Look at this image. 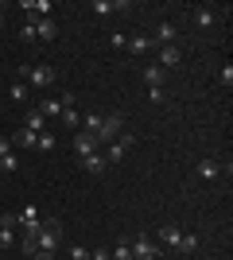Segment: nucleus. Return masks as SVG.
<instances>
[{
	"mask_svg": "<svg viewBox=\"0 0 233 260\" xmlns=\"http://www.w3.org/2000/svg\"><path fill=\"white\" fill-rule=\"evenodd\" d=\"M8 152H16V148H12V136H0V159H4Z\"/></svg>",
	"mask_w": 233,
	"mask_h": 260,
	"instance_id": "nucleus-32",
	"label": "nucleus"
},
{
	"mask_svg": "<svg viewBox=\"0 0 233 260\" xmlns=\"http://www.w3.org/2000/svg\"><path fill=\"white\" fill-rule=\"evenodd\" d=\"M175 39H179V27H175L171 20H159V23H155V31H152V43H159V47H171Z\"/></svg>",
	"mask_w": 233,
	"mask_h": 260,
	"instance_id": "nucleus-6",
	"label": "nucleus"
},
{
	"mask_svg": "<svg viewBox=\"0 0 233 260\" xmlns=\"http://www.w3.org/2000/svg\"><path fill=\"white\" fill-rule=\"evenodd\" d=\"M179 62H183V51H179V43L159 47V54H155V66H163V70H175Z\"/></svg>",
	"mask_w": 233,
	"mask_h": 260,
	"instance_id": "nucleus-7",
	"label": "nucleus"
},
{
	"mask_svg": "<svg viewBox=\"0 0 233 260\" xmlns=\"http://www.w3.org/2000/svg\"><path fill=\"white\" fill-rule=\"evenodd\" d=\"M179 237H183V229H179V225H163V229H159V241L171 245V249H179Z\"/></svg>",
	"mask_w": 233,
	"mask_h": 260,
	"instance_id": "nucleus-19",
	"label": "nucleus"
},
{
	"mask_svg": "<svg viewBox=\"0 0 233 260\" xmlns=\"http://www.w3.org/2000/svg\"><path fill=\"white\" fill-rule=\"evenodd\" d=\"M132 144H136V136L121 132V136H117V140L109 144V152H101V155H105V163H121L124 155H128V148H132Z\"/></svg>",
	"mask_w": 233,
	"mask_h": 260,
	"instance_id": "nucleus-4",
	"label": "nucleus"
},
{
	"mask_svg": "<svg viewBox=\"0 0 233 260\" xmlns=\"http://www.w3.org/2000/svg\"><path fill=\"white\" fill-rule=\"evenodd\" d=\"M97 128H101V113H86V120H82V132H86V136H97Z\"/></svg>",
	"mask_w": 233,
	"mask_h": 260,
	"instance_id": "nucleus-20",
	"label": "nucleus"
},
{
	"mask_svg": "<svg viewBox=\"0 0 233 260\" xmlns=\"http://www.w3.org/2000/svg\"><path fill=\"white\" fill-rule=\"evenodd\" d=\"M0 225H4V229H16V225H20V214H12V210H8V214L0 217Z\"/></svg>",
	"mask_w": 233,
	"mask_h": 260,
	"instance_id": "nucleus-29",
	"label": "nucleus"
},
{
	"mask_svg": "<svg viewBox=\"0 0 233 260\" xmlns=\"http://www.w3.org/2000/svg\"><path fill=\"white\" fill-rule=\"evenodd\" d=\"M16 245V229H4L0 225V249H12Z\"/></svg>",
	"mask_w": 233,
	"mask_h": 260,
	"instance_id": "nucleus-27",
	"label": "nucleus"
},
{
	"mask_svg": "<svg viewBox=\"0 0 233 260\" xmlns=\"http://www.w3.org/2000/svg\"><path fill=\"white\" fill-rule=\"evenodd\" d=\"M35 140H39V136H35L31 128H20V132H12V148H35Z\"/></svg>",
	"mask_w": 233,
	"mask_h": 260,
	"instance_id": "nucleus-15",
	"label": "nucleus"
},
{
	"mask_svg": "<svg viewBox=\"0 0 233 260\" xmlns=\"http://www.w3.org/2000/svg\"><path fill=\"white\" fill-rule=\"evenodd\" d=\"M31 260H55L51 252H31Z\"/></svg>",
	"mask_w": 233,
	"mask_h": 260,
	"instance_id": "nucleus-35",
	"label": "nucleus"
},
{
	"mask_svg": "<svg viewBox=\"0 0 233 260\" xmlns=\"http://www.w3.org/2000/svg\"><path fill=\"white\" fill-rule=\"evenodd\" d=\"M82 167H86L89 175H101L109 163H105V155H101V152H93V155H86V159H82Z\"/></svg>",
	"mask_w": 233,
	"mask_h": 260,
	"instance_id": "nucleus-16",
	"label": "nucleus"
},
{
	"mask_svg": "<svg viewBox=\"0 0 233 260\" xmlns=\"http://www.w3.org/2000/svg\"><path fill=\"white\" fill-rule=\"evenodd\" d=\"M31 27H35V39H43V43H51V39L58 35V23L51 20V16H47V20H35Z\"/></svg>",
	"mask_w": 233,
	"mask_h": 260,
	"instance_id": "nucleus-10",
	"label": "nucleus"
},
{
	"mask_svg": "<svg viewBox=\"0 0 233 260\" xmlns=\"http://www.w3.org/2000/svg\"><path fill=\"white\" fill-rule=\"evenodd\" d=\"M218 82H222V86H225V89H229V86H233V66H229V62H225V66H222V70H218Z\"/></svg>",
	"mask_w": 233,
	"mask_h": 260,
	"instance_id": "nucleus-28",
	"label": "nucleus"
},
{
	"mask_svg": "<svg viewBox=\"0 0 233 260\" xmlns=\"http://www.w3.org/2000/svg\"><path fill=\"white\" fill-rule=\"evenodd\" d=\"M128 249H132V260H159V245L152 237H136L128 241Z\"/></svg>",
	"mask_w": 233,
	"mask_h": 260,
	"instance_id": "nucleus-5",
	"label": "nucleus"
},
{
	"mask_svg": "<svg viewBox=\"0 0 233 260\" xmlns=\"http://www.w3.org/2000/svg\"><path fill=\"white\" fill-rule=\"evenodd\" d=\"M140 78H144V82H148V89H163V66L148 62L144 70H140Z\"/></svg>",
	"mask_w": 233,
	"mask_h": 260,
	"instance_id": "nucleus-11",
	"label": "nucleus"
},
{
	"mask_svg": "<svg viewBox=\"0 0 233 260\" xmlns=\"http://www.w3.org/2000/svg\"><path fill=\"white\" fill-rule=\"evenodd\" d=\"M198 249V237H194V233H183V237H179V252H194Z\"/></svg>",
	"mask_w": 233,
	"mask_h": 260,
	"instance_id": "nucleus-25",
	"label": "nucleus"
},
{
	"mask_svg": "<svg viewBox=\"0 0 233 260\" xmlns=\"http://www.w3.org/2000/svg\"><path fill=\"white\" fill-rule=\"evenodd\" d=\"M23 128H31L35 136H39V132H47V117L39 113V109H27V117H23Z\"/></svg>",
	"mask_w": 233,
	"mask_h": 260,
	"instance_id": "nucleus-13",
	"label": "nucleus"
},
{
	"mask_svg": "<svg viewBox=\"0 0 233 260\" xmlns=\"http://www.w3.org/2000/svg\"><path fill=\"white\" fill-rule=\"evenodd\" d=\"M39 113H43L47 120H51V117H62V98H43V101H39Z\"/></svg>",
	"mask_w": 233,
	"mask_h": 260,
	"instance_id": "nucleus-14",
	"label": "nucleus"
},
{
	"mask_svg": "<svg viewBox=\"0 0 233 260\" xmlns=\"http://www.w3.org/2000/svg\"><path fill=\"white\" fill-rule=\"evenodd\" d=\"M218 175H222L218 159H198V179H218Z\"/></svg>",
	"mask_w": 233,
	"mask_h": 260,
	"instance_id": "nucleus-17",
	"label": "nucleus"
},
{
	"mask_svg": "<svg viewBox=\"0 0 233 260\" xmlns=\"http://www.w3.org/2000/svg\"><path fill=\"white\" fill-rule=\"evenodd\" d=\"M89 260H109V252H105V249H93V252H89Z\"/></svg>",
	"mask_w": 233,
	"mask_h": 260,
	"instance_id": "nucleus-34",
	"label": "nucleus"
},
{
	"mask_svg": "<svg viewBox=\"0 0 233 260\" xmlns=\"http://www.w3.org/2000/svg\"><path fill=\"white\" fill-rule=\"evenodd\" d=\"M70 260H89V249H82V245H74V249H70Z\"/></svg>",
	"mask_w": 233,
	"mask_h": 260,
	"instance_id": "nucleus-31",
	"label": "nucleus"
},
{
	"mask_svg": "<svg viewBox=\"0 0 233 260\" xmlns=\"http://www.w3.org/2000/svg\"><path fill=\"white\" fill-rule=\"evenodd\" d=\"M74 152H78V159H86V155L101 152V148H97V140H93V136H86V132H78V136H74Z\"/></svg>",
	"mask_w": 233,
	"mask_h": 260,
	"instance_id": "nucleus-9",
	"label": "nucleus"
},
{
	"mask_svg": "<svg viewBox=\"0 0 233 260\" xmlns=\"http://www.w3.org/2000/svg\"><path fill=\"white\" fill-rule=\"evenodd\" d=\"M62 124H66V128H78V124H82V117H78V109H74V105L62 109Z\"/></svg>",
	"mask_w": 233,
	"mask_h": 260,
	"instance_id": "nucleus-23",
	"label": "nucleus"
},
{
	"mask_svg": "<svg viewBox=\"0 0 233 260\" xmlns=\"http://www.w3.org/2000/svg\"><path fill=\"white\" fill-rule=\"evenodd\" d=\"M214 23H218V8H210V4L194 8V27H214Z\"/></svg>",
	"mask_w": 233,
	"mask_h": 260,
	"instance_id": "nucleus-12",
	"label": "nucleus"
},
{
	"mask_svg": "<svg viewBox=\"0 0 233 260\" xmlns=\"http://www.w3.org/2000/svg\"><path fill=\"white\" fill-rule=\"evenodd\" d=\"M35 148H39V152H55V136H51V132H39Z\"/></svg>",
	"mask_w": 233,
	"mask_h": 260,
	"instance_id": "nucleus-26",
	"label": "nucleus"
},
{
	"mask_svg": "<svg viewBox=\"0 0 233 260\" xmlns=\"http://www.w3.org/2000/svg\"><path fill=\"white\" fill-rule=\"evenodd\" d=\"M128 4L124 0H93V12H97V20H105V16H117V12H124Z\"/></svg>",
	"mask_w": 233,
	"mask_h": 260,
	"instance_id": "nucleus-8",
	"label": "nucleus"
},
{
	"mask_svg": "<svg viewBox=\"0 0 233 260\" xmlns=\"http://www.w3.org/2000/svg\"><path fill=\"white\" fill-rule=\"evenodd\" d=\"M121 132H124V117L121 113H109V117H101V128H97L93 140H97V148H101V144H113Z\"/></svg>",
	"mask_w": 233,
	"mask_h": 260,
	"instance_id": "nucleus-3",
	"label": "nucleus"
},
{
	"mask_svg": "<svg viewBox=\"0 0 233 260\" xmlns=\"http://www.w3.org/2000/svg\"><path fill=\"white\" fill-rule=\"evenodd\" d=\"M16 74H20V82L27 89H47V86H55V78H58L55 66H43V62H39V66H20Z\"/></svg>",
	"mask_w": 233,
	"mask_h": 260,
	"instance_id": "nucleus-2",
	"label": "nucleus"
},
{
	"mask_svg": "<svg viewBox=\"0 0 233 260\" xmlns=\"http://www.w3.org/2000/svg\"><path fill=\"white\" fill-rule=\"evenodd\" d=\"M20 39H23V43H35V27H31V23H23V27H20Z\"/></svg>",
	"mask_w": 233,
	"mask_h": 260,
	"instance_id": "nucleus-30",
	"label": "nucleus"
},
{
	"mask_svg": "<svg viewBox=\"0 0 233 260\" xmlns=\"http://www.w3.org/2000/svg\"><path fill=\"white\" fill-rule=\"evenodd\" d=\"M109 47H128V39H124L121 31H113V35H109Z\"/></svg>",
	"mask_w": 233,
	"mask_h": 260,
	"instance_id": "nucleus-33",
	"label": "nucleus"
},
{
	"mask_svg": "<svg viewBox=\"0 0 233 260\" xmlns=\"http://www.w3.org/2000/svg\"><path fill=\"white\" fill-rule=\"evenodd\" d=\"M0 171H4V175L20 171V155H16V152H8V155H4V159H0Z\"/></svg>",
	"mask_w": 233,
	"mask_h": 260,
	"instance_id": "nucleus-21",
	"label": "nucleus"
},
{
	"mask_svg": "<svg viewBox=\"0 0 233 260\" xmlns=\"http://www.w3.org/2000/svg\"><path fill=\"white\" fill-rule=\"evenodd\" d=\"M27 93H31V89L23 86V82H12V86H8V98L12 101H27Z\"/></svg>",
	"mask_w": 233,
	"mask_h": 260,
	"instance_id": "nucleus-22",
	"label": "nucleus"
},
{
	"mask_svg": "<svg viewBox=\"0 0 233 260\" xmlns=\"http://www.w3.org/2000/svg\"><path fill=\"white\" fill-rule=\"evenodd\" d=\"M0 27H4V4H0Z\"/></svg>",
	"mask_w": 233,
	"mask_h": 260,
	"instance_id": "nucleus-36",
	"label": "nucleus"
},
{
	"mask_svg": "<svg viewBox=\"0 0 233 260\" xmlns=\"http://www.w3.org/2000/svg\"><path fill=\"white\" fill-rule=\"evenodd\" d=\"M109 260H132V249H128V241H117V249L109 252Z\"/></svg>",
	"mask_w": 233,
	"mask_h": 260,
	"instance_id": "nucleus-24",
	"label": "nucleus"
},
{
	"mask_svg": "<svg viewBox=\"0 0 233 260\" xmlns=\"http://www.w3.org/2000/svg\"><path fill=\"white\" fill-rule=\"evenodd\" d=\"M152 35H132V39H128V51H132V54H148V51H152Z\"/></svg>",
	"mask_w": 233,
	"mask_h": 260,
	"instance_id": "nucleus-18",
	"label": "nucleus"
},
{
	"mask_svg": "<svg viewBox=\"0 0 233 260\" xmlns=\"http://www.w3.org/2000/svg\"><path fill=\"white\" fill-rule=\"evenodd\" d=\"M31 241H35V252H51V256H55L58 245H62V225H58L55 217H51V221H39Z\"/></svg>",
	"mask_w": 233,
	"mask_h": 260,
	"instance_id": "nucleus-1",
	"label": "nucleus"
}]
</instances>
